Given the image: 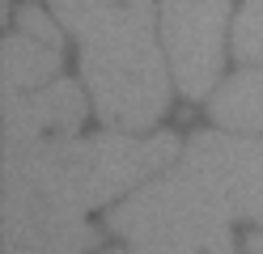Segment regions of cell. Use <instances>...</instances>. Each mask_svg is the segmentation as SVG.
<instances>
[{
	"label": "cell",
	"mask_w": 263,
	"mask_h": 254,
	"mask_svg": "<svg viewBox=\"0 0 263 254\" xmlns=\"http://www.w3.org/2000/svg\"><path fill=\"white\" fill-rule=\"evenodd\" d=\"M64 30L81 43V76L106 123L144 131L170 97L166 60L153 38L149 0H51Z\"/></svg>",
	"instance_id": "obj_1"
},
{
	"label": "cell",
	"mask_w": 263,
	"mask_h": 254,
	"mask_svg": "<svg viewBox=\"0 0 263 254\" xmlns=\"http://www.w3.org/2000/svg\"><path fill=\"white\" fill-rule=\"evenodd\" d=\"M178 152L174 135H55L5 152V199L85 216Z\"/></svg>",
	"instance_id": "obj_2"
},
{
	"label": "cell",
	"mask_w": 263,
	"mask_h": 254,
	"mask_svg": "<svg viewBox=\"0 0 263 254\" xmlns=\"http://www.w3.org/2000/svg\"><path fill=\"white\" fill-rule=\"evenodd\" d=\"M234 216L217 191L178 161L174 174L153 178L110 216V229L136 246H166L191 254H234L225 220Z\"/></svg>",
	"instance_id": "obj_3"
},
{
	"label": "cell",
	"mask_w": 263,
	"mask_h": 254,
	"mask_svg": "<svg viewBox=\"0 0 263 254\" xmlns=\"http://www.w3.org/2000/svg\"><path fill=\"white\" fill-rule=\"evenodd\" d=\"M229 0H161V34L174 81L187 97H204L221 76Z\"/></svg>",
	"instance_id": "obj_4"
},
{
	"label": "cell",
	"mask_w": 263,
	"mask_h": 254,
	"mask_svg": "<svg viewBox=\"0 0 263 254\" xmlns=\"http://www.w3.org/2000/svg\"><path fill=\"white\" fill-rule=\"evenodd\" d=\"M183 165L204 178L234 216H246L263 229V140L200 131L191 135Z\"/></svg>",
	"instance_id": "obj_5"
},
{
	"label": "cell",
	"mask_w": 263,
	"mask_h": 254,
	"mask_svg": "<svg viewBox=\"0 0 263 254\" xmlns=\"http://www.w3.org/2000/svg\"><path fill=\"white\" fill-rule=\"evenodd\" d=\"M81 119H85V97L72 81H60L39 93L5 97V152L55 140V135H72Z\"/></svg>",
	"instance_id": "obj_6"
},
{
	"label": "cell",
	"mask_w": 263,
	"mask_h": 254,
	"mask_svg": "<svg viewBox=\"0 0 263 254\" xmlns=\"http://www.w3.org/2000/svg\"><path fill=\"white\" fill-rule=\"evenodd\" d=\"M93 246L85 216L5 199V254H81Z\"/></svg>",
	"instance_id": "obj_7"
},
{
	"label": "cell",
	"mask_w": 263,
	"mask_h": 254,
	"mask_svg": "<svg viewBox=\"0 0 263 254\" xmlns=\"http://www.w3.org/2000/svg\"><path fill=\"white\" fill-rule=\"evenodd\" d=\"M55 68H60L55 43H43L34 34L5 38V97H17L34 85H43L47 76H55Z\"/></svg>",
	"instance_id": "obj_8"
},
{
	"label": "cell",
	"mask_w": 263,
	"mask_h": 254,
	"mask_svg": "<svg viewBox=\"0 0 263 254\" xmlns=\"http://www.w3.org/2000/svg\"><path fill=\"white\" fill-rule=\"evenodd\" d=\"M212 119L229 131H263V72H238L212 97Z\"/></svg>",
	"instance_id": "obj_9"
},
{
	"label": "cell",
	"mask_w": 263,
	"mask_h": 254,
	"mask_svg": "<svg viewBox=\"0 0 263 254\" xmlns=\"http://www.w3.org/2000/svg\"><path fill=\"white\" fill-rule=\"evenodd\" d=\"M234 55L242 64H263V0H246L234 26Z\"/></svg>",
	"instance_id": "obj_10"
},
{
	"label": "cell",
	"mask_w": 263,
	"mask_h": 254,
	"mask_svg": "<svg viewBox=\"0 0 263 254\" xmlns=\"http://www.w3.org/2000/svg\"><path fill=\"white\" fill-rule=\"evenodd\" d=\"M17 22H22V30H26V34H34V38H43V43H55V38H60L55 26L47 22V17H43L34 5H26V9L17 13Z\"/></svg>",
	"instance_id": "obj_11"
},
{
	"label": "cell",
	"mask_w": 263,
	"mask_h": 254,
	"mask_svg": "<svg viewBox=\"0 0 263 254\" xmlns=\"http://www.w3.org/2000/svg\"><path fill=\"white\" fill-rule=\"evenodd\" d=\"M115 254H191V250H166V246H136V250H115Z\"/></svg>",
	"instance_id": "obj_12"
}]
</instances>
